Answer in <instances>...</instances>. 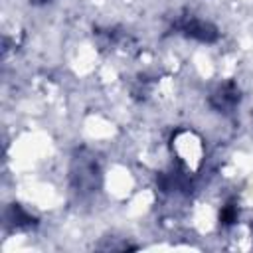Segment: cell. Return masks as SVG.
I'll use <instances>...</instances> for the list:
<instances>
[{
	"mask_svg": "<svg viewBox=\"0 0 253 253\" xmlns=\"http://www.w3.org/2000/svg\"><path fill=\"white\" fill-rule=\"evenodd\" d=\"M178 30L188 36V38H194V40H200V42H213L217 38V32L213 26H210L208 22H202L198 18H186L184 22L178 24Z\"/></svg>",
	"mask_w": 253,
	"mask_h": 253,
	"instance_id": "cell-1",
	"label": "cell"
},
{
	"mask_svg": "<svg viewBox=\"0 0 253 253\" xmlns=\"http://www.w3.org/2000/svg\"><path fill=\"white\" fill-rule=\"evenodd\" d=\"M237 101H239V93H237V89H235L233 83L221 85V87L211 95V99H210V103H211L217 111H223V113H227L229 109H233Z\"/></svg>",
	"mask_w": 253,
	"mask_h": 253,
	"instance_id": "cell-2",
	"label": "cell"
},
{
	"mask_svg": "<svg viewBox=\"0 0 253 253\" xmlns=\"http://www.w3.org/2000/svg\"><path fill=\"white\" fill-rule=\"evenodd\" d=\"M221 219H223V223H231V221L235 219V211H233V208H231V206H227V208L223 210Z\"/></svg>",
	"mask_w": 253,
	"mask_h": 253,
	"instance_id": "cell-3",
	"label": "cell"
}]
</instances>
